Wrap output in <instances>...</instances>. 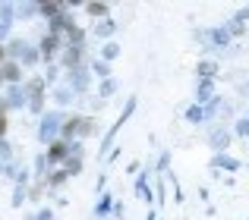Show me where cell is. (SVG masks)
<instances>
[{
    "label": "cell",
    "instance_id": "obj_1",
    "mask_svg": "<svg viewBox=\"0 0 249 220\" xmlns=\"http://www.w3.org/2000/svg\"><path fill=\"white\" fill-rule=\"evenodd\" d=\"M63 123H67V116H63L60 110H51V113H44V116H41V126H38V139H41V141H57Z\"/></svg>",
    "mask_w": 249,
    "mask_h": 220
},
{
    "label": "cell",
    "instance_id": "obj_2",
    "mask_svg": "<svg viewBox=\"0 0 249 220\" xmlns=\"http://www.w3.org/2000/svg\"><path fill=\"white\" fill-rule=\"evenodd\" d=\"M91 132V123L85 120V116H73V120L63 123V135H67V141H79L82 135Z\"/></svg>",
    "mask_w": 249,
    "mask_h": 220
},
{
    "label": "cell",
    "instance_id": "obj_3",
    "mask_svg": "<svg viewBox=\"0 0 249 220\" xmlns=\"http://www.w3.org/2000/svg\"><path fill=\"white\" fill-rule=\"evenodd\" d=\"M3 104L10 110H19V107H29V92H25V85H10L3 94Z\"/></svg>",
    "mask_w": 249,
    "mask_h": 220
},
{
    "label": "cell",
    "instance_id": "obj_4",
    "mask_svg": "<svg viewBox=\"0 0 249 220\" xmlns=\"http://www.w3.org/2000/svg\"><path fill=\"white\" fill-rule=\"evenodd\" d=\"M133 110H136V98H129V101H126V110H123V116H120V120H117V123H114V126H110V129H107V135H104V141H101V154H104V151H107V148H110V141H114V135H117V129H120V126H123V123H126V120H129V113H133Z\"/></svg>",
    "mask_w": 249,
    "mask_h": 220
},
{
    "label": "cell",
    "instance_id": "obj_5",
    "mask_svg": "<svg viewBox=\"0 0 249 220\" xmlns=\"http://www.w3.org/2000/svg\"><path fill=\"white\" fill-rule=\"evenodd\" d=\"M70 92H73V94L89 92V69H85V66L70 69Z\"/></svg>",
    "mask_w": 249,
    "mask_h": 220
},
{
    "label": "cell",
    "instance_id": "obj_6",
    "mask_svg": "<svg viewBox=\"0 0 249 220\" xmlns=\"http://www.w3.org/2000/svg\"><path fill=\"white\" fill-rule=\"evenodd\" d=\"M199 41L202 44H227V41H231V35H227V29H202L199 31Z\"/></svg>",
    "mask_w": 249,
    "mask_h": 220
},
{
    "label": "cell",
    "instance_id": "obj_7",
    "mask_svg": "<svg viewBox=\"0 0 249 220\" xmlns=\"http://www.w3.org/2000/svg\"><path fill=\"white\" fill-rule=\"evenodd\" d=\"M0 79L10 82V85H19V79H22V69H19V63H3V66H0Z\"/></svg>",
    "mask_w": 249,
    "mask_h": 220
},
{
    "label": "cell",
    "instance_id": "obj_8",
    "mask_svg": "<svg viewBox=\"0 0 249 220\" xmlns=\"http://www.w3.org/2000/svg\"><path fill=\"white\" fill-rule=\"evenodd\" d=\"M208 145H212V148H218V151H221V148H227V145H231V132H227V129H212V135H208Z\"/></svg>",
    "mask_w": 249,
    "mask_h": 220
},
{
    "label": "cell",
    "instance_id": "obj_9",
    "mask_svg": "<svg viewBox=\"0 0 249 220\" xmlns=\"http://www.w3.org/2000/svg\"><path fill=\"white\" fill-rule=\"evenodd\" d=\"M82 47H73V44H67V54H63V66H70V69H76V66H82Z\"/></svg>",
    "mask_w": 249,
    "mask_h": 220
},
{
    "label": "cell",
    "instance_id": "obj_10",
    "mask_svg": "<svg viewBox=\"0 0 249 220\" xmlns=\"http://www.w3.org/2000/svg\"><path fill=\"white\" fill-rule=\"evenodd\" d=\"M212 92H214L212 79H202V82H199V88H196V101H199V107L205 104V101H212Z\"/></svg>",
    "mask_w": 249,
    "mask_h": 220
},
{
    "label": "cell",
    "instance_id": "obj_11",
    "mask_svg": "<svg viewBox=\"0 0 249 220\" xmlns=\"http://www.w3.org/2000/svg\"><path fill=\"white\" fill-rule=\"evenodd\" d=\"M212 167H214V170H237V167H240V160L227 157V154H218V157L212 160Z\"/></svg>",
    "mask_w": 249,
    "mask_h": 220
},
{
    "label": "cell",
    "instance_id": "obj_12",
    "mask_svg": "<svg viewBox=\"0 0 249 220\" xmlns=\"http://www.w3.org/2000/svg\"><path fill=\"white\" fill-rule=\"evenodd\" d=\"M25 47H29V41H19V38H13V41L6 44V54H10L13 60H19V57L25 54Z\"/></svg>",
    "mask_w": 249,
    "mask_h": 220
},
{
    "label": "cell",
    "instance_id": "obj_13",
    "mask_svg": "<svg viewBox=\"0 0 249 220\" xmlns=\"http://www.w3.org/2000/svg\"><path fill=\"white\" fill-rule=\"evenodd\" d=\"M13 19H16V6H10V3H0V22L13 25Z\"/></svg>",
    "mask_w": 249,
    "mask_h": 220
},
{
    "label": "cell",
    "instance_id": "obj_14",
    "mask_svg": "<svg viewBox=\"0 0 249 220\" xmlns=\"http://www.w3.org/2000/svg\"><path fill=\"white\" fill-rule=\"evenodd\" d=\"M38 57H41V54H38V50L29 44V47H25V54L19 57V60H22V66H35V63H38Z\"/></svg>",
    "mask_w": 249,
    "mask_h": 220
},
{
    "label": "cell",
    "instance_id": "obj_15",
    "mask_svg": "<svg viewBox=\"0 0 249 220\" xmlns=\"http://www.w3.org/2000/svg\"><path fill=\"white\" fill-rule=\"evenodd\" d=\"M136 192H139V198H145V202L152 198V192H148V176H145V173L136 179Z\"/></svg>",
    "mask_w": 249,
    "mask_h": 220
},
{
    "label": "cell",
    "instance_id": "obj_16",
    "mask_svg": "<svg viewBox=\"0 0 249 220\" xmlns=\"http://www.w3.org/2000/svg\"><path fill=\"white\" fill-rule=\"evenodd\" d=\"M41 54H44V57H54V54H57V38H54V35H48V38L41 41Z\"/></svg>",
    "mask_w": 249,
    "mask_h": 220
},
{
    "label": "cell",
    "instance_id": "obj_17",
    "mask_svg": "<svg viewBox=\"0 0 249 220\" xmlns=\"http://www.w3.org/2000/svg\"><path fill=\"white\" fill-rule=\"evenodd\" d=\"M29 110L32 113H41L44 110V92L41 94H29Z\"/></svg>",
    "mask_w": 249,
    "mask_h": 220
},
{
    "label": "cell",
    "instance_id": "obj_18",
    "mask_svg": "<svg viewBox=\"0 0 249 220\" xmlns=\"http://www.w3.org/2000/svg\"><path fill=\"white\" fill-rule=\"evenodd\" d=\"M16 13H19L22 19H29L32 13H41V6H38V3H19V6H16Z\"/></svg>",
    "mask_w": 249,
    "mask_h": 220
},
{
    "label": "cell",
    "instance_id": "obj_19",
    "mask_svg": "<svg viewBox=\"0 0 249 220\" xmlns=\"http://www.w3.org/2000/svg\"><path fill=\"white\" fill-rule=\"evenodd\" d=\"M110 31H114V22H110V19H104V22L95 25V35H98V38H107Z\"/></svg>",
    "mask_w": 249,
    "mask_h": 220
},
{
    "label": "cell",
    "instance_id": "obj_20",
    "mask_svg": "<svg viewBox=\"0 0 249 220\" xmlns=\"http://www.w3.org/2000/svg\"><path fill=\"white\" fill-rule=\"evenodd\" d=\"M186 120H189V123H202V120H205V110H202L199 104L189 107V110H186Z\"/></svg>",
    "mask_w": 249,
    "mask_h": 220
},
{
    "label": "cell",
    "instance_id": "obj_21",
    "mask_svg": "<svg viewBox=\"0 0 249 220\" xmlns=\"http://www.w3.org/2000/svg\"><path fill=\"white\" fill-rule=\"evenodd\" d=\"M54 101H57V104H70V101H73V92H70V88H57Z\"/></svg>",
    "mask_w": 249,
    "mask_h": 220
},
{
    "label": "cell",
    "instance_id": "obj_22",
    "mask_svg": "<svg viewBox=\"0 0 249 220\" xmlns=\"http://www.w3.org/2000/svg\"><path fill=\"white\" fill-rule=\"evenodd\" d=\"M98 92H101V98H110V94L117 92V82H114V79H104V82H101V88H98Z\"/></svg>",
    "mask_w": 249,
    "mask_h": 220
},
{
    "label": "cell",
    "instance_id": "obj_23",
    "mask_svg": "<svg viewBox=\"0 0 249 220\" xmlns=\"http://www.w3.org/2000/svg\"><path fill=\"white\" fill-rule=\"evenodd\" d=\"M214 69H218V66H214V63H212V60H205V63H199V76H202V79H212V76H214Z\"/></svg>",
    "mask_w": 249,
    "mask_h": 220
},
{
    "label": "cell",
    "instance_id": "obj_24",
    "mask_svg": "<svg viewBox=\"0 0 249 220\" xmlns=\"http://www.w3.org/2000/svg\"><path fill=\"white\" fill-rule=\"evenodd\" d=\"M101 54H104V63H107V60H114V57L120 54V44H114V41H110V44H104V50H101Z\"/></svg>",
    "mask_w": 249,
    "mask_h": 220
},
{
    "label": "cell",
    "instance_id": "obj_25",
    "mask_svg": "<svg viewBox=\"0 0 249 220\" xmlns=\"http://www.w3.org/2000/svg\"><path fill=\"white\" fill-rule=\"evenodd\" d=\"M44 170H51V164H48V154H41V157L35 160V173H38V176H41Z\"/></svg>",
    "mask_w": 249,
    "mask_h": 220
},
{
    "label": "cell",
    "instance_id": "obj_26",
    "mask_svg": "<svg viewBox=\"0 0 249 220\" xmlns=\"http://www.w3.org/2000/svg\"><path fill=\"white\" fill-rule=\"evenodd\" d=\"M91 69H95V73L101 76V79H107V76H110V66H107V63H104V60H98V63H95V66H91Z\"/></svg>",
    "mask_w": 249,
    "mask_h": 220
},
{
    "label": "cell",
    "instance_id": "obj_27",
    "mask_svg": "<svg viewBox=\"0 0 249 220\" xmlns=\"http://www.w3.org/2000/svg\"><path fill=\"white\" fill-rule=\"evenodd\" d=\"M89 13H91V16H104L107 6H104V3H89Z\"/></svg>",
    "mask_w": 249,
    "mask_h": 220
},
{
    "label": "cell",
    "instance_id": "obj_28",
    "mask_svg": "<svg viewBox=\"0 0 249 220\" xmlns=\"http://www.w3.org/2000/svg\"><path fill=\"white\" fill-rule=\"evenodd\" d=\"M107 211H110V195H104V198H101V204H98V217H104Z\"/></svg>",
    "mask_w": 249,
    "mask_h": 220
},
{
    "label": "cell",
    "instance_id": "obj_29",
    "mask_svg": "<svg viewBox=\"0 0 249 220\" xmlns=\"http://www.w3.org/2000/svg\"><path fill=\"white\" fill-rule=\"evenodd\" d=\"M237 135H243V139H249V120H240V123H237Z\"/></svg>",
    "mask_w": 249,
    "mask_h": 220
},
{
    "label": "cell",
    "instance_id": "obj_30",
    "mask_svg": "<svg viewBox=\"0 0 249 220\" xmlns=\"http://www.w3.org/2000/svg\"><path fill=\"white\" fill-rule=\"evenodd\" d=\"M67 176H70V173H67V170H60V173H54V176H51V186H60V183H63V179H67Z\"/></svg>",
    "mask_w": 249,
    "mask_h": 220
},
{
    "label": "cell",
    "instance_id": "obj_31",
    "mask_svg": "<svg viewBox=\"0 0 249 220\" xmlns=\"http://www.w3.org/2000/svg\"><path fill=\"white\" fill-rule=\"evenodd\" d=\"M25 202V189H22V186H19V189H16V195H13V204H16V208H19V204H22Z\"/></svg>",
    "mask_w": 249,
    "mask_h": 220
},
{
    "label": "cell",
    "instance_id": "obj_32",
    "mask_svg": "<svg viewBox=\"0 0 249 220\" xmlns=\"http://www.w3.org/2000/svg\"><path fill=\"white\" fill-rule=\"evenodd\" d=\"M231 31H233V35H240V31H243V22H237V19H233V22L227 25V35H231Z\"/></svg>",
    "mask_w": 249,
    "mask_h": 220
},
{
    "label": "cell",
    "instance_id": "obj_33",
    "mask_svg": "<svg viewBox=\"0 0 249 220\" xmlns=\"http://www.w3.org/2000/svg\"><path fill=\"white\" fill-rule=\"evenodd\" d=\"M6 35H10V25H6V22H0V41H3Z\"/></svg>",
    "mask_w": 249,
    "mask_h": 220
},
{
    "label": "cell",
    "instance_id": "obj_34",
    "mask_svg": "<svg viewBox=\"0 0 249 220\" xmlns=\"http://www.w3.org/2000/svg\"><path fill=\"white\" fill-rule=\"evenodd\" d=\"M51 217H54V214H51V211H41V214H38L35 220H51Z\"/></svg>",
    "mask_w": 249,
    "mask_h": 220
},
{
    "label": "cell",
    "instance_id": "obj_35",
    "mask_svg": "<svg viewBox=\"0 0 249 220\" xmlns=\"http://www.w3.org/2000/svg\"><path fill=\"white\" fill-rule=\"evenodd\" d=\"M3 54H6V47H3V44H0V60H3Z\"/></svg>",
    "mask_w": 249,
    "mask_h": 220
}]
</instances>
